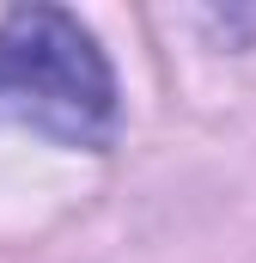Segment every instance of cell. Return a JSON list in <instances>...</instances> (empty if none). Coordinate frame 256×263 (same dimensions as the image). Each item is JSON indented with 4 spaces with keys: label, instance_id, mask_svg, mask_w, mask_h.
I'll return each mask as SVG.
<instances>
[{
    "label": "cell",
    "instance_id": "cell-1",
    "mask_svg": "<svg viewBox=\"0 0 256 263\" xmlns=\"http://www.w3.org/2000/svg\"><path fill=\"white\" fill-rule=\"evenodd\" d=\"M0 123L86 153L116 141V73L73 12L18 6L0 18Z\"/></svg>",
    "mask_w": 256,
    "mask_h": 263
}]
</instances>
